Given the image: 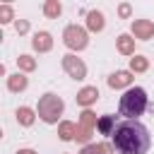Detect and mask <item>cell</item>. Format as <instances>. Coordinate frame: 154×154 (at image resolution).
Instances as JSON below:
<instances>
[{"label":"cell","mask_w":154,"mask_h":154,"mask_svg":"<svg viewBox=\"0 0 154 154\" xmlns=\"http://www.w3.org/2000/svg\"><path fill=\"white\" fill-rule=\"evenodd\" d=\"M34 120H36V111L34 108H29V106H19L17 108V123L19 125L29 128V125H34Z\"/></svg>","instance_id":"cell-12"},{"label":"cell","mask_w":154,"mask_h":154,"mask_svg":"<svg viewBox=\"0 0 154 154\" xmlns=\"http://www.w3.org/2000/svg\"><path fill=\"white\" fill-rule=\"evenodd\" d=\"M94 128H99V120H96V116H94L89 108H84V111L79 113V123H77V135H75V140L87 147V142H89L91 135H94Z\"/></svg>","instance_id":"cell-5"},{"label":"cell","mask_w":154,"mask_h":154,"mask_svg":"<svg viewBox=\"0 0 154 154\" xmlns=\"http://www.w3.org/2000/svg\"><path fill=\"white\" fill-rule=\"evenodd\" d=\"M14 29H17V34H26L29 31V22L26 19H17L14 22Z\"/></svg>","instance_id":"cell-22"},{"label":"cell","mask_w":154,"mask_h":154,"mask_svg":"<svg viewBox=\"0 0 154 154\" xmlns=\"http://www.w3.org/2000/svg\"><path fill=\"white\" fill-rule=\"evenodd\" d=\"M17 154H36V152H34V149H19Z\"/></svg>","instance_id":"cell-24"},{"label":"cell","mask_w":154,"mask_h":154,"mask_svg":"<svg viewBox=\"0 0 154 154\" xmlns=\"http://www.w3.org/2000/svg\"><path fill=\"white\" fill-rule=\"evenodd\" d=\"M149 67V60L144 55H132L130 58V72H147Z\"/></svg>","instance_id":"cell-18"},{"label":"cell","mask_w":154,"mask_h":154,"mask_svg":"<svg viewBox=\"0 0 154 154\" xmlns=\"http://www.w3.org/2000/svg\"><path fill=\"white\" fill-rule=\"evenodd\" d=\"M63 111H65V103H63V99L58 96V94H43L41 99H38V106H36V116L43 120V123H48V125H53V123H58V118L63 116Z\"/></svg>","instance_id":"cell-3"},{"label":"cell","mask_w":154,"mask_h":154,"mask_svg":"<svg viewBox=\"0 0 154 154\" xmlns=\"http://www.w3.org/2000/svg\"><path fill=\"white\" fill-rule=\"evenodd\" d=\"M63 41L70 51H84L89 43V36H87V29H82L77 24H67L63 31Z\"/></svg>","instance_id":"cell-4"},{"label":"cell","mask_w":154,"mask_h":154,"mask_svg":"<svg viewBox=\"0 0 154 154\" xmlns=\"http://www.w3.org/2000/svg\"><path fill=\"white\" fill-rule=\"evenodd\" d=\"M103 14L99 12V10H91V12H87V29L89 31H101L103 29Z\"/></svg>","instance_id":"cell-13"},{"label":"cell","mask_w":154,"mask_h":154,"mask_svg":"<svg viewBox=\"0 0 154 154\" xmlns=\"http://www.w3.org/2000/svg\"><path fill=\"white\" fill-rule=\"evenodd\" d=\"M14 19V12L10 5H0V24H10Z\"/></svg>","instance_id":"cell-21"},{"label":"cell","mask_w":154,"mask_h":154,"mask_svg":"<svg viewBox=\"0 0 154 154\" xmlns=\"http://www.w3.org/2000/svg\"><path fill=\"white\" fill-rule=\"evenodd\" d=\"M130 12H132V7H130V5H128V2H123V5H120V7H118V14H120V17H123V19H128V17H130Z\"/></svg>","instance_id":"cell-23"},{"label":"cell","mask_w":154,"mask_h":154,"mask_svg":"<svg viewBox=\"0 0 154 154\" xmlns=\"http://www.w3.org/2000/svg\"><path fill=\"white\" fill-rule=\"evenodd\" d=\"M116 130V118L113 116H101L99 118V132L101 135H113Z\"/></svg>","instance_id":"cell-17"},{"label":"cell","mask_w":154,"mask_h":154,"mask_svg":"<svg viewBox=\"0 0 154 154\" xmlns=\"http://www.w3.org/2000/svg\"><path fill=\"white\" fill-rule=\"evenodd\" d=\"M147 111V91L142 87H130L118 103V113L125 116L128 120H137V116H142Z\"/></svg>","instance_id":"cell-2"},{"label":"cell","mask_w":154,"mask_h":154,"mask_svg":"<svg viewBox=\"0 0 154 154\" xmlns=\"http://www.w3.org/2000/svg\"><path fill=\"white\" fill-rule=\"evenodd\" d=\"M79 154H113V144H106V142H99V144H87L82 147Z\"/></svg>","instance_id":"cell-16"},{"label":"cell","mask_w":154,"mask_h":154,"mask_svg":"<svg viewBox=\"0 0 154 154\" xmlns=\"http://www.w3.org/2000/svg\"><path fill=\"white\" fill-rule=\"evenodd\" d=\"M58 135H60V140L70 142V140H75V135H77V125L70 123V120H63V123L58 125Z\"/></svg>","instance_id":"cell-15"},{"label":"cell","mask_w":154,"mask_h":154,"mask_svg":"<svg viewBox=\"0 0 154 154\" xmlns=\"http://www.w3.org/2000/svg\"><path fill=\"white\" fill-rule=\"evenodd\" d=\"M132 36L140 38V41L154 38V22H149V19H135L132 22Z\"/></svg>","instance_id":"cell-7"},{"label":"cell","mask_w":154,"mask_h":154,"mask_svg":"<svg viewBox=\"0 0 154 154\" xmlns=\"http://www.w3.org/2000/svg\"><path fill=\"white\" fill-rule=\"evenodd\" d=\"M63 70H65L72 79H84V77H87V65L82 63V58H77V55H72V53L63 55Z\"/></svg>","instance_id":"cell-6"},{"label":"cell","mask_w":154,"mask_h":154,"mask_svg":"<svg viewBox=\"0 0 154 154\" xmlns=\"http://www.w3.org/2000/svg\"><path fill=\"white\" fill-rule=\"evenodd\" d=\"M26 84H29V79H26L22 72H14V75L7 77V89H10V91H24Z\"/></svg>","instance_id":"cell-14"},{"label":"cell","mask_w":154,"mask_h":154,"mask_svg":"<svg viewBox=\"0 0 154 154\" xmlns=\"http://www.w3.org/2000/svg\"><path fill=\"white\" fill-rule=\"evenodd\" d=\"M60 12H63V5H60L58 0H46V5H43V14H46V17L55 19Z\"/></svg>","instance_id":"cell-19"},{"label":"cell","mask_w":154,"mask_h":154,"mask_svg":"<svg viewBox=\"0 0 154 154\" xmlns=\"http://www.w3.org/2000/svg\"><path fill=\"white\" fill-rule=\"evenodd\" d=\"M75 99H77V103H79V106L89 108V106L99 99V89H96V87H84V89H79V91H77V96H75Z\"/></svg>","instance_id":"cell-10"},{"label":"cell","mask_w":154,"mask_h":154,"mask_svg":"<svg viewBox=\"0 0 154 154\" xmlns=\"http://www.w3.org/2000/svg\"><path fill=\"white\" fill-rule=\"evenodd\" d=\"M130 84H132V72L130 70H118V72H113L111 77H108V87L111 89H130Z\"/></svg>","instance_id":"cell-8"},{"label":"cell","mask_w":154,"mask_h":154,"mask_svg":"<svg viewBox=\"0 0 154 154\" xmlns=\"http://www.w3.org/2000/svg\"><path fill=\"white\" fill-rule=\"evenodd\" d=\"M17 67H19L22 72H34V70H36V60H34L31 55H19V58H17Z\"/></svg>","instance_id":"cell-20"},{"label":"cell","mask_w":154,"mask_h":154,"mask_svg":"<svg viewBox=\"0 0 154 154\" xmlns=\"http://www.w3.org/2000/svg\"><path fill=\"white\" fill-rule=\"evenodd\" d=\"M113 149L118 154H147L152 137L140 120H123L113 130Z\"/></svg>","instance_id":"cell-1"},{"label":"cell","mask_w":154,"mask_h":154,"mask_svg":"<svg viewBox=\"0 0 154 154\" xmlns=\"http://www.w3.org/2000/svg\"><path fill=\"white\" fill-rule=\"evenodd\" d=\"M116 46H118V51H120L123 55H135V38H132V36L120 34V36L116 38Z\"/></svg>","instance_id":"cell-11"},{"label":"cell","mask_w":154,"mask_h":154,"mask_svg":"<svg viewBox=\"0 0 154 154\" xmlns=\"http://www.w3.org/2000/svg\"><path fill=\"white\" fill-rule=\"evenodd\" d=\"M31 46H34V51H38V53H48V51L53 48V38H51L48 31H36L34 38H31Z\"/></svg>","instance_id":"cell-9"}]
</instances>
